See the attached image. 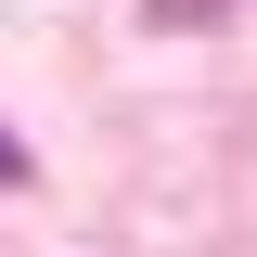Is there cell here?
Wrapping results in <instances>:
<instances>
[{"mask_svg":"<svg viewBox=\"0 0 257 257\" xmlns=\"http://www.w3.org/2000/svg\"><path fill=\"white\" fill-rule=\"evenodd\" d=\"M0 180H26V142H13V128H0Z\"/></svg>","mask_w":257,"mask_h":257,"instance_id":"cell-1","label":"cell"}]
</instances>
